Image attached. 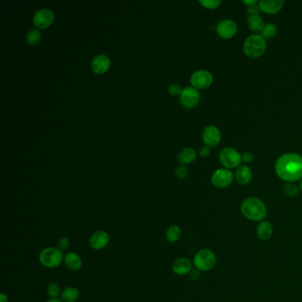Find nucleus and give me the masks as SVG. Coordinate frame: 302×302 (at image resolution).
<instances>
[{
    "label": "nucleus",
    "mask_w": 302,
    "mask_h": 302,
    "mask_svg": "<svg viewBox=\"0 0 302 302\" xmlns=\"http://www.w3.org/2000/svg\"><path fill=\"white\" fill-rule=\"evenodd\" d=\"M275 171L285 183H294L302 179V157L295 153L283 154L277 159Z\"/></svg>",
    "instance_id": "nucleus-1"
},
{
    "label": "nucleus",
    "mask_w": 302,
    "mask_h": 302,
    "mask_svg": "<svg viewBox=\"0 0 302 302\" xmlns=\"http://www.w3.org/2000/svg\"><path fill=\"white\" fill-rule=\"evenodd\" d=\"M243 216L252 221H263L268 215L267 207L263 201L256 197H249L244 200L240 206Z\"/></svg>",
    "instance_id": "nucleus-2"
},
{
    "label": "nucleus",
    "mask_w": 302,
    "mask_h": 302,
    "mask_svg": "<svg viewBox=\"0 0 302 302\" xmlns=\"http://www.w3.org/2000/svg\"><path fill=\"white\" fill-rule=\"evenodd\" d=\"M267 48L266 40L259 34H252L244 42L243 51L251 59H257L264 54Z\"/></svg>",
    "instance_id": "nucleus-3"
},
{
    "label": "nucleus",
    "mask_w": 302,
    "mask_h": 302,
    "mask_svg": "<svg viewBox=\"0 0 302 302\" xmlns=\"http://www.w3.org/2000/svg\"><path fill=\"white\" fill-rule=\"evenodd\" d=\"M64 256L58 247H45L39 253V262L47 268H58L64 262Z\"/></svg>",
    "instance_id": "nucleus-4"
},
{
    "label": "nucleus",
    "mask_w": 302,
    "mask_h": 302,
    "mask_svg": "<svg viewBox=\"0 0 302 302\" xmlns=\"http://www.w3.org/2000/svg\"><path fill=\"white\" fill-rule=\"evenodd\" d=\"M217 263L216 254L210 249H201L197 252L193 257V265L195 268L202 272L212 270Z\"/></svg>",
    "instance_id": "nucleus-5"
},
{
    "label": "nucleus",
    "mask_w": 302,
    "mask_h": 302,
    "mask_svg": "<svg viewBox=\"0 0 302 302\" xmlns=\"http://www.w3.org/2000/svg\"><path fill=\"white\" fill-rule=\"evenodd\" d=\"M219 160L222 166L225 167L226 169H236L240 166L242 162V156L238 153L237 150L232 147H226L221 150L219 154Z\"/></svg>",
    "instance_id": "nucleus-6"
},
{
    "label": "nucleus",
    "mask_w": 302,
    "mask_h": 302,
    "mask_svg": "<svg viewBox=\"0 0 302 302\" xmlns=\"http://www.w3.org/2000/svg\"><path fill=\"white\" fill-rule=\"evenodd\" d=\"M234 180V174L228 169H219L214 172L211 182L215 187L224 189L229 187Z\"/></svg>",
    "instance_id": "nucleus-7"
},
{
    "label": "nucleus",
    "mask_w": 302,
    "mask_h": 302,
    "mask_svg": "<svg viewBox=\"0 0 302 302\" xmlns=\"http://www.w3.org/2000/svg\"><path fill=\"white\" fill-rule=\"evenodd\" d=\"M214 78L212 74L208 70H198L192 75L190 82L192 87L195 89H208L213 84Z\"/></svg>",
    "instance_id": "nucleus-8"
},
{
    "label": "nucleus",
    "mask_w": 302,
    "mask_h": 302,
    "mask_svg": "<svg viewBox=\"0 0 302 302\" xmlns=\"http://www.w3.org/2000/svg\"><path fill=\"white\" fill-rule=\"evenodd\" d=\"M54 21V13L48 8L39 9L33 16V24L39 30H44Z\"/></svg>",
    "instance_id": "nucleus-9"
},
{
    "label": "nucleus",
    "mask_w": 302,
    "mask_h": 302,
    "mask_svg": "<svg viewBox=\"0 0 302 302\" xmlns=\"http://www.w3.org/2000/svg\"><path fill=\"white\" fill-rule=\"evenodd\" d=\"M200 95L198 89L194 87H186L180 95V103L185 108H193L200 101Z\"/></svg>",
    "instance_id": "nucleus-10"
},
{
    "label": "nucleus",
    "mask_w": 302,
    "mask_h": 302,
    "mask_svg": "<svg viewBox=\"0 0 302 302\" xmlns=\"http://www.w3.org/2000/svg\"><path fill=\"white\" fill-rule=\"evenodd\" d=\"M238 32L237 23L230 19L222 20L216 26V33L221 39H232Z\"/></svg>",
    "instance_id": "nucleus-11"
},
{
    "label": "nucleus",
    "mask_w": 302,
    "mask_h": 302,
    "mask_svg": "<svg viewBox=\"0 0 302 302\" xmlns=\"http://www.w3.org/2000/svg\"><path fill=\"white\" fill-rule=\"evenodd\" d=\"M110 241V236L106 230H99L90 235L89 239V247L93 250L100 251L107 247Z\"/></svg>",
    "instance_id": "nucleus-12"
},
{
    "label": "nucleus",
    "mask_w": 302,
    "mask_h": 302,
    "mask_svg": "<svg viewBox=\"0 0 302 302\" xmlns=\"http://www.w3.org/2000/svg\"><path fill=\"white\" fill-rule=\"evenodd\" d=\"M202 139H203L205 145H208L209 147H215L219 145L221 142V131L216 126H213V125L208 126L203 130Z\"/></svg>",
    "instance_id": "nucleus-13"
},
{
    "label": "nucleus",
    "mask_w": 302,
    "mask_h": 302,
    "mask_svg": "<svg viewBox=\"0 0 302 302\" xmlns=\"http://www.w3.org/2000/svg\"><path fill=\"white\" fill-rule=\"evenodd\" d=\"M192 270V262L185 257H180L172 263V271L180 277L189 275Z\"/></svg>",
    "instance_id": "nucleus-14"
},
{
    "label": "nucleus",
    "mask_w": 302,
    "mask_h": 302,
    "mask_svg": "<svg viewBox=\"0 0 302 302\" xmlns=\"http://www.w3.org/2000/svg\"><path fill=\"white\" fill-rule=\"evenodd\" d=\"M111 60L106 54H98L95 56L91 61V69L94 73L102 75L108 71L110 68Z\"/></svg>",
    "instance_id": "nucleus-15"
},
{
    "label": "nucleus",
    "mask_w": 302,
    "mask_h": 302,
    "mask_svg": "<svg viewBox=\"0 0 302 302\" xmlns=\"http://www.w3.org/2000/svg\"><path fill=\"white\" fill-rule=\"evenodd\" d=\"M258 4L260 11H262L264 13L268 14H276L282 10L285 2L283 0H271V1L261 0L259 1Z\"/></svg>",
    "instance_id": "nucleus-16"
},
{
    "label": "nucleus",
    "mask_w": 302,
    "mask_h": 302,
    "mask_svg": "<svg viewBox=\"0 0 302 302\" xmlns=\"http://www.w3.org/2000/svg\"><path fill=\"white\" fill-rule=\"evenodd\" d=\"M274 234V228L270 221L267 220L259 221L256 227V235L260 240L267 241L272 238Z\"/></svg>",
    "instance_id": "nucleus-17"
},
{
    "label": "nucleus",
    "mask_w": 302,
    "mask_h": 302,
    "mask_svg": "<svg viewBox=\"0 0 302 302\" xmlns=\"http://www.w3.org/2000/svg\"><path fill=\"white\" fill-rule=\"evenodd\" d=\"M64 264L68 269L78 271L83 266V259L76 252H68L64 256Z\"/></svg>",
    "instance_id": "nucleus-18"
},
{
    "label": "nucleus",
    "mask_w": 302,
    "mask_h": 302,
    "mask_svg": "<svg viewBox=\"0 0 302 302\" xmlns=\"http://www.w3.org/2000/svg\"><path fill=\"white\" fill-rule=\"evenodd\" d=\"M235 178L240 185H247L253 178L251 169L246 165L238 167L235 173Z\"/></svg>",
    "instance_id": "nucleus-19"
},
{
    "label": "nucleus",
    "mask_w": 302,
    "mask_h": 302,
    "mask_svg": "<svg viewBox=\"0 0 302 302\" xmlns=\"http://www.w3.org/2000/svg\"><path fill=\"white\" fill-rule=\"evenodd\" d=\"M247 26L249 30L253 31L255 34L260 33L263 30L264 24L262 18L259 16V14L256 15H250L247 18Z\"/></svg>",
    "instance_id": "nucleus-20"
},
{
    "label": "nucleus",
    "mask_w": 302,
    "mask_h": 302,
    "mask_svg": "<svg viewBox=\"0 0 302 302\" xmlns=\"http://www.w3.org/2000/svg\"><path fill=\"white\" fill-rule=\"evenodd\" d=\"M79 291L75 286H68L62 290L60 299L62 302H76L79 299Z\"/></svg>",
    "instance_id": "nucleus-21"
},
{
    "label": "nucleus",
    "mask_w": 302,
    "mask_h": 302,
    "mask_svg": "<svg viewBox=\"0 0 302 302\" xmlns=\"http://www.w3.org/2000/svg\"><path fill=\"white\" fill-rule=\"evenodd\" d=\"M196 156H197V154H196L195 151L192 148L187 147V148H183V150H181L179 152L177 159H178L179 162L181 164L186 165V164L194 162Z\"/></svg>",
    "instance_id": "nucleus-22"
},
{
    "label": "nucleus",
    "mask_w": 302,
    "mask_h": 302,
    "mask_svg": "<svg viewBox=\"0 0 302 302\" xmlns=\"http://www.w3.org/2000/svg\"><path fill=\"white\" fill-rule=\"evenodd\" d=\"M182 236V230L178 225H171L166 230V239L168 242L175 243L178 241Z\"/></svg>",
    "instance_id": "nucleus-23"
},
{
    "label": "nucleus",
    "mask_w": 302,
    "mask_h": 302,
    "mask_svg": "<svg viewBox=\"0 0 302 302\" xmlns=\"http://www.w3.org/2000/svg\"><path fill=\"white\" fill-rule=\"evenodd\" d=\"M61 292L62 291L60 290V285L55 282L50 283L49 285H47L46 294L50 299H59V297H60Z\"/></svg>",
    "instance_id": "nucleus-24"
},
{
    "label": "nucleus",
    "mask_w": 302,
    "mask_h": 302,
    "mask_svg": "<svg viewBox=\"0 0 302 302\" xmlns=\"http://www.w3.org/2000/svg\"><path fill=\"white\" fill-rule=\"evenodd\" d=\"M277 26L272 24V23H268V24L264 26L263 30L260 32V35L266 40V39H272L277 35Z\"/></svg>",
    "instance_id": "nucleus-25"
},
{
    "label": "nucleus",
    "mask_w": 302,
    "mask_h": 302,
    "mask_svg": "<svg viewBox=\"0 0 302 302\" xmlns=\"http://www.w3.org/2000/svg\"><path fill=\"white\" fill-rule=\"evenodd\" d=\"M41 40V33L39 30H31L26 35V41L30 45H36Z\"/></svg>",
    "instance_id": "nucleus-26"
},
{
    "label": "nucleus",
    "mask_w": 302,
    "mask_h": 302,
    "mask_svg": "<svg viewBox=\"0 0 302 302\" xmlns=\"http://www.w3.org/2000/svg\"><path fill=\"white\" fill-rule=\"evenodd\" d=\"M283 192L289 197H296L300 193V187L294 183H285L283 186Z\"/></svg>",
    "instance_id": "nucleus-27"
},
{
    "label": "nucleus",
    "mask_w": 302,
    "mask_h": 302,
    "mask_svg": "<svg viewBox=\"0 0 302 302\" xmlns=\"http://www.w3.org/2000/svg\"><path fill=\"white\" fill-rule=\"evenodd\" d=\"M199 3L201 5H203L205 8L213 10V9L219 7V5L221 4V1L220 0H200Z\"/></svg>",
    "instance_id": "nucleus-28"
},
{
    "label": "nucleus",
    "mask_w": 302,
    "mask_h": 302,
    "mask_svg": "<svg viewBox=\"0 0 302 302\" xmlns=\"http://www.w3.org/2000/svg\"><path fill=\"white\" fill-rule=\"evenodd\" d=\"M70 247V239L68 237H62L58 241V248L61 252H65L68 250Z\"/></svg>",
    "instance_id": "nucleus-29"
},
{
    "label": "nucleus",
    "mask_w": 302,
    "mask_h": 302,
    "mask_svg": "<svg viewBox=\"0 0 302 302\" xmlns=\"http://www.w3.org/2000/svg\"><path fill=\"white\" fill-rule=\"evenodd\" d=\"M175 176L179 179L185 178L187 176L188 170L184 166H179L175 169L174 171Z\"/></svg>",
    "instance_id": "nucleus-30"
},
{
    "label": "nucleus",
    "mask_w": 302,
    "mask_h": 302,
    "mask_svg": "<svg viewBox=\"0 0 302 302\" xmlns=\"http://www.w3.org/2000/svg\"><path fill=\"white\" fill-rule=\"evenodd\" d=\"M182 91H183V89L181 88V86H179V85H176V84H174V85H171L170 87H169V92L172 95V96H180L181 93H182Z\"/></svg>",
    "instance_id": "nucleus-31"
},
{
    "label": "nucleus",
    "mask_w": 302,
    "mask_h": 302,
    "mask_svg": "<svg viewBox=\"0 0 302 302\" xmlns=\"http://www.w3.org/2000/svg\"><path fill=\"white\" fill-rule=\"evenodd\" d=\"M259 3V2H258ZM260 9L259 7V4H256L251 6H247V13L250 15H256V14H259Z\"/></svg>",
    "instance_id": "nucleus-32"
},
{
    "label": "nucleus",
    "mask_w": 302,
    "mask_h": 302,
    "mask_svg": "<svg viewBox=\"0 0 302 302\" xmlns=\"http://www.w3.org/2000/svg\"><path fill=\"white\" fill-rule=\"evenodd\" d=\"M241 156H242V162L245 163H250L254 161V155L250 152H246L243 153Z\"/></svg>",
    "instance_id": "nucleus-33"
},
{
    "label": "nucleus",
    "mask_w": 302,
    "mask_h": 302,
    "mask_svg": "<svg viewBox=\"0 0 302 302\" xmlns=\"http://www.w3.org/2000/svg\"><path fill=\"white\" fill-rule=\"evenodd\" d=\"M200 154L201 157H208L209 154H210V147H209L208 145L202 146L200 149Z\"/></svg>",
    "instance_id": "nucleus-34"
},
{
    "label": "nucleus",
    "mask_w": 302,
    "mask_h": 302,
    "mask_svg": "<svg viewBox=\"0 0 302 302\" xmlns=\"http://www.w3.org/2000/svg\"><path fill=\"white\" fill-rule=\"evenodd\" d=\"M200 270H198L197 268H195V269L192 268V271H191L189 275H190V277H191L192 280H197L200 277Z\"/></svg>",
    "instance_id": "nucleus-35"
},
{
    "label": "nucleus",
    "mask_w": 302,
    "mask_h": 302,
    "mask_svg": "<svg viewBox=\"0 0 302 302\" xmlns=\"http://www.w3.org/2000/svg\"><path fill=\"white\" fill-rule=\"evenodd\" d=\"M242 3L246 4L247 6H251L254 4H258V2L256 0H243Z\"/></svg>",
    "instance_id": "nucleus-36"
},
{
    "label": "nucleus",
    "mask_w": 302,
    "mask_h": 302,
    "mask_svg": "<svg viewBox=\"0 0 302 302\" xmlns=\"http://www.w3.org/2000/svg\"><path fill=\"white\" fill-rule=\"evenodd\" d=\"M0 302H8V296L4 293L0 294Z\"/></svg>",
    "instance_id": "nucleus-37"
},
{
    "label": "nucleus",
    "mask_w": 302,
    "mask_h": 302,
    "mask_svg": "<svg viewBox=\"0 0 302 302\" xmlns=\"http://www.w3.org/2000/svg\"><path fill=\"white\" fill-rule=\"evenodd\" d=\"M62 302L60 299H49L47 302Z\"/></svg>",
    "instance_id": "nucleus-38"
},
{
    "label": "nucleus",
    "mask_w": 302,
    "mask_h": 302,
    "mask_svg": "<svg viewBox=\"0 0 302 302\" xmlns=\"http://www.w3.org/2000/svg\"><path fill=\"white\" fill-rule=\"evenodd\" d=\"M300 190L302 192V179L300 181Z\"/></svg>",
    "instance_id": "nucleus-39"
}]
</instances>
